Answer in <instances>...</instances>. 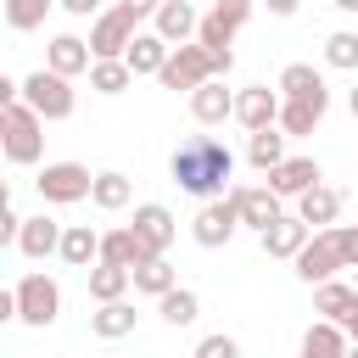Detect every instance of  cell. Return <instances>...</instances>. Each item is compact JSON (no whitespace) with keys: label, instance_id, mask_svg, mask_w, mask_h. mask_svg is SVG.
<instances>
[{"label":"cell","instance_id":"obj_13","mask_svg":"<svg viewBox=\"0 0 358 358\" xmlns=\"http://www.w3.org/2000/svg\"><path fill=\"white\" fill-rule=\"evenodd\" d=\"M151 257H157V252H151V241H145L134 224H123V229H106V235H101V263H117V268H129V274H134V268H145Z\"/></svg>","mask_w":358,"mask_h":358},{"label":"cell","instance_id":"obj_26","mask_svg":"<svg viewBox=\"0 0 358 358\" xmlns=\"http://www.w3.org/2000/svg\"><path fill=\"white\" fill-rule=\"evenodd\" d=\"M347 330L341 324H330V319H313L308 330H302V358H347Z\"/></svg>","mask_w":358,"mask_h":358},{"label":"cell","instance_id":"obj_25","mask_svg":"<svg viewBox=\"0 0 358 358\" xmlns=\"http://www.w3.org/2000/svg\"><path fill=\"white\" fill-rule=\"evenodd\" d=\"M67 268H95L101 263V229H90V224H67V235H62V252H56Z\"/></svg>","mask_w":358,"mask_h":358},{"label":"cell","instance_id":"obj_44","mask_svg":"<svg viewBox=\"0 0 358 358\" xmlns=\"http://www.w3.org/2000/svg\"><path fill=\"white\" fill-rule=\"evenodd\" d=\"M347 106H352V117H358V90H352V95H347Z\"/></svg>","mask_w":358,"mask_h":358},{"label":"cell","instance_id":"obj_12","mask_svg":"<svg viewBox=\"0 0 358 358\" xmlns=\"http://www.w3.org/2000/svg\"><path fill=\"white\" fill-rule=\"evenodd\" d=\"M280 106H285L280 90H268V84H246V90L235 95V123H241L246 134L274 129V123H280Z\"/></svg>","mask_w":358,"mask_h":358},{"label":"cell","instance_id":"obj_37","mask_svg":"<svg viewBox=\"0 0 358 358\" xmlns=\"http://www.w3.org/2000/svg\"><path fill=\"white\" fill-rule=\"evenodd\" d=\"M190 358H241V341H235V336H224V330H218V336H201V341H196V352H190Z\"/></svg>","mask_w":358,"mask_h":358},{"label":"cell","instance_id":"obj_1","mask_svg":"<svg viewBox=\"0 0 358 358\" xmlns=\"http://www.w3.org/2000/svg\"><path fill=\"white\" fill-rule=\"evenodd\" d=\"M168 173H173V185H179L185 196L218 201V196L235 190V185H229V179H235V151H229L218 134H190L185 145H173Z\"/></svg>","mask_w":358,"mask_h":358},{"label":"cell","instance_id":"obj_10","mask_svg":"<svg viewBox=\"0 0 358 358\" xmlns=\"http://www.w3.org/2000/svg\"><path fill=\"white\" fill-rule=\"evenodd\" d=\"M235 229H241V213H235V201H229V196L201 201V207H196V218H190V235H196V246H207V252L229 246V241H235Z\"/></svg>","mask_w":358,"mask_h":358},{"label":"cell","instance_id":"obj_43","mask_svg":"<svg viewBox=\"0 0 358 358\" xmlns=\"http://www.w3.org/2000/svg\"><path fill=\"white\" fill-rule=\"evenodd\" d=\"M330 6H336V11H358V0H330Z\"/></svg>","mask_w":358,"mask_h":358},{"label":"cell","instance_id":"obj_21","mask_svg":"<svg viewBox=\"0 0 358 358\" xmlns=\"http://www.w3.org/2000/svg\"><path fill=\"white\" fill-rule=\"evenodd\" d=\"M296 218L319 235V229H330L336 218H341V190L336 185H313L308 196H296Z\"/></svg>","mask_w":358,"mask_h":358},{"label":"cell","instance_id":"obj_29","mask_svg":"<svg viewBox=\"0 0 358 358\" xmlns=\"http://www.w3.org/2000/svg\"><path fill=\"white\" fill-rule=\"evenodd\" d=\"M285 140H291V134H285L280 123H274V129H257V134L246 140V162L263 168V173H274V168L285 162Z\"/></svg>","mask_w":358,"mask_h":358},{"label":"cell","instance_id":"obj_7","mask_svg":"<svg viewBox=\"0 0 358 358\" xmlns=\"http://www.w3.org/2000/svg\"><path fill=\"white\" fill-rule=\"evenodd\" d=\"M34 190H39L45 207H73V201H84L95 190V173L84 162H45L39 179H34Z\"/></svg>","mask_w":358,"mask_h":358},{"label":"cell","instance_id":"obj_24","mask_svg":"<svg viewBox=\"0 0 358 358\" xmlns=\"http://www.w3.org/2000/svg\"><path fill=\"white\" fill-rule=\"evenodd\" d=\"M313 313L330 319V324H347V319L358 313V285H347V280H324V285H313Z\"/></svg>","mask_w":358,"mask_h":358},{"label":"cell","instance_id":"obj_11","mask_svg":"<svg viewBox=\"0 0 358 358\" xmlns=\"http://www.w3.org/2000/svg\"><path fill=\"white\" fill-rule=\"evenodd\" d=\"M229 201H235V213H241V224L246 229H268V224H280L285 218V196H274L268 185H235L229 190Z\"/></svg>","mask_w":358,"mask_h":358},{"label":"cell","instance_id":"obj_34","mask_svg":"<svg viewBox=\"0 0 358 358\" xmlns=\"http://www.w3.org/2000/svg\"><path fill=\"white\" fill-rule=\"evenodd\" d=\"M129 84H134L129 62H95V67H90V90H95V95H123Z\"/></svg>","mask_w":358,"mask_h":358},{"label":"cell","instance_id":"obj_30","mask_svg":"<svg viewBox=\"0 0 358 358\" xmlns=\"http://www.w3.org/2000/svg\"><path fill=\"white\" fill-rule=\"evenodd\" d=\"M129 285H134V274L117 268V263H95V268H90V296H95V308H101V302H123Z\"/></svg>","mask_w":358,"mask_h":358},{"label":"cell","instance_id":"obj_23","mask_svg":"<svg viewBox=\"0 0 358 358\" xmlns=\"http://www.w3.org/2000/svg\"><path fill=\"white\" fill-rule=\"evenodd\" d=\"M308 241H313V229H308L296 213H285L280 224H268V229H263V252H268V257H291V263H296Z\"/></svg>","mask_w":358,"mask_h":358},{"label":"cell","instance_id":"obj_32","mask_svg":"<svg viewBox=\"0 0 358 358\" xmlns=\"http://www.w3.org/2000/svg\"><path fill=\"white\" fill-rule=\"evenodd\" d=\"M157 313H162L173 330H185V324H196V319H201V296H196L190 285H173L168 296H157Z\"/></svg>","mask_w":358,"mask_h":358},{"label":"cell","instance_id":"obj_45","mask_svg":"<svg viewBox=\"0 0 358 358\" xmlns=\"http://www.w3.org/2000/svg\"><path fill=\"white\" fill-rule=\"evenodd\" d=\"M347 358H358V347H347Z\"/></svg>","mask_w":358,"mask_h":358},{"label":"cell","instance_id":"obj_5","mask_svg":"<svg viewBox=\"0 0 358 358\" xmlns=\"http://www.w3.org/2000/svg\"><path fill=\"white\" fill-rule=\"evenodd\" d=\"M17 324H34V330H45V324H56L62 319V285L50 280V274H22L17 285Z\"/></svg>","mask_w":358,"mask_h":358},{"label":"cell","instance_id":"obj_18","mask_svg":"<svg viewBox=\"0 0 358 358\" xmlns=\"http://www.w3.org/2000/svg\"><path fill=\"white\" fill-rule=\"evenodd\" d=\"M324 112H330V90L302 95V101H285V106H280V129H285L291 140H308V134L324 123Z\"/></svg>","mask_w":358,"mask_h":358},{"label":"cell","instance_id":"obj_9","mask_svg":"<svg viewBox=\"0 0 358 358\" xmlns=\"http://www.w3.org/2000/svg\"><path fill=\"white\" fill-rule=\"evenodd\" d=\"M218 78V62L201 50V45H179L173 56H168V67H162V90H185V95H196L201 84H213Z\"/></svg>","mask_w":358,"mask_h":358},{"label":"cell","instance_id":"obj_28","mask_svg":"<svg viewBox=\"0 0 358 358\" xmlns=\"http://www.w3.org/2000/svg\"><path fill=\"white\" fill-rule=\"evenodd\" d=\"M274 90H280L285 101H302V95H319V90H330V84H324V73H319L313 62H285Z\"/></svg>","mask_w":358,"mask_h":358},{"label":"cell","instance_id":"obj_35","mask_svg":"<svg viewBox=\"0 0 358 358\" xmlns=\"http://www.w3.org/2000/svg\"><path fill=\"white\" fill-rule=\"evenodd\" d=\"M56 0H6V28H17V34H34L39 22H45V11H50Z\"/></svg>","mask_w":358,"mask_h":358},{"label":"cell","instance_id":"obj_36","mask_svg":"<svg viewBox=\"0 0 358 358\" xmlns=\"http://www.w3.org/2000/svg\"><path fill=\"white\" fill-rule=\"evenodd\" d=\"M324 62L341 67V73H352V67H358V34H347V28L324 34Z\"/></svg>","mask_w":358,"mask_h":358},{"label":"cell","instance_id":"obj_4","mask_svg":"<svg viewBox=\"0 0 358 358\" xmlns=\"http://www.w3.org/2000/svg\"><path fill=\"white\" fill-rule=\"evenodd\" d=\"M0 145H6V162H17V168L39 162V157H45V117H39L28 101L0 106Z\"/></svg>","mask_w":358,"mask_h":358},{"label":"cell","instance_id":"obj_20","mask_svg":"<svg viewBox=\"0 0 358 358\" xmlns=\"http://www.w3.org/2000/svg\"><path fill=\"white\" fill-rule=\"evenodd\" d=\"M190 117H196L201 129H218L224 117H235V90H224V78L201 84V90L190 95Z\"/></svg>","mask_w":358,"mask_h":358},{"label":"cell","instance_id":"obj_8","mask_svg":"<svg viewBox=\"0 0 358 358\" xmlns=\"http://www.w3.org/2000/svg\"><path fill=\"white\" fill-rule=\"evenodd\" d=\"M134 34H140V22H134L123 6H106V11L90 22V50H95V62H123L129 45H134Z\"/></svg>","mask_w":358,"mask_h":358},{"label":"cell","instance_id":"obj_15","mask_svg":"<svg viewBox=\"0 0 358 358\" xmlns=\"http://www.w3.org/2000/svg\"><path fill=\"white\" fill-rule=\"evenodd\" d=\"M151 28L179 50V45H196V28H201V11L190 0H162V11L151 17Z\"/></svg>","mask_w":358,"mask_h":358},{"label":"cell","instance_id":"obj_16","mask_svg":"<svg viewBox=\"0 0 358 358\" xmlns=\"http://www.w3.org/2000/svg\"><path fill=\"white\" fill-rule=\"evenodd\" d=\"M45 67L62 73V78H78V73L95 67V50H90V39H78V34H56V39L45 45Z\"/></svg>","mask_w":358,"mask_h":358},{"label":"cell","instance_id":"obj_3","mask_svg":"<svg viewBox=\"0 0 358 358\" xmlns=\"http://www.w3.org/2000/svg\"><path fill=\"white\" fill-rule=\"evenodd\" d=\"M252 6L257 0H213V11H201V28H196V45L218 62V78L235 67V50H229V39L252 22Z\"/></svg>","mask_w":358,"mask_h":358},{"label":"cell","instance_id":"obj_38","mask_svg":"<svg viewBox=\"0 0 358 358\" xmlns=\"http://www.w3.org/2000/svg\"><path fill=\"white\" fill-rule=\"evenodd\" d=\"M22 235V213L11 207V196H0V246H17Z\"/></svg>","mask_w":358,"mask_h":358},{"label":"cell","instance_id":"obj_40","mask_svg":"<svg viewBox=\"0 0 358 358\" xmlns=\"http://www.w3.org/2000/svg\"><path fill=\"white\" fill-rule=\"evenodd\" d=\"M117 6H123L134 22H145V17H157V11H162V0H117Z\"/></svg>","mask_w":358,"mask_h":358},{"label":"cell","instance_id":"obj_22","mask_svg":"<svg viewBox=\"0 0 358 358\" xmlns=\"http://www.w3.org/2000/svg\"><path fill=\"white\" fill-rule=\"evenodd\" d=\"M134 229L151 241L157 257H168V246H173V235H179V224H173V213H168L162 201H140V207H134Z\"/></svg>","mask_w":358,"mask_h":358},{"label":"cell","instance_id":"obj_27","mask_svg":"<svg viewBox=\"0 0 358 358\" xmlns=\"http://www.w3.org/2000/svg\"><path fill=\"white\" fill-rule=\"evenodd\" d=\"M134 319H140V313H134V302L123 296V302H101V308L90 313V330H95L101 341H117V336H134Z\"/></svg>","mask_w":358,"mask_h":358},{"label":"cell","instance_id":"obj_33","mask_svg":"<svg viewBox=\"0 0 358 358\" xmlns=\"http://www.w3.org/2000/svg\"><path fill=\"white\" fill-rule=\"evenodd\" d=\"M173 285H179V274H173L168 257H151L145 268H134V291H140V296H168Z\"/></svg>","mask_w":358,"mask_h":358},{"label":"cell","instance_id":"obj_6","mask_svg":"<svg viewBox=\"0 0 358 358\" xmlns=\"http://www.w3.org/2000/svg\"><path fill=\"white\" fill-rule=\"evenodd\" d=\"M22 101H28V106H34L45 123L73 117V106H78L73 78H62V73H50V67H39V73H28V78H22Z\"/></svg>","mask_w":358,"mask_h":358},{"label":"cell","instance_id":"obj_46","mask_svg":"<svg viewBox=\"0 0 358 358\" xmlns=\"http://www.w3.org/2000/svg\"><path fill=\"white\" fill-rule=\"evenodd\" d=\"M352 285H358V268H352Z\"/></svg>","mask_w":358,"mask_h":358},{"label":"cell","instance_id":"obj_2","mask_svg":"<svg viewBox=\"0 0 358 358\" xmlns=\"http://www.w3.org/2000/svg\"><path fill=\"white\" fill-rule=\"evenodd\" d=\"M341 268H358V224H330V229H319V235L302 246V257H296V280H308V285H324V280H336Z\"/></svg>","mask_w":358,"mask_h":358},{"label":"cell","instance_id":"obj_19","mask_svg":"<svg viewBox=\"0 0 358 358\" xmlns=\"http://www.w3.org/2000/svg\"><path fill=\"white\" fill-rule=\"evenodd\" d=\"M62 235H67V224H56L50 213H34V218H22V235H17V252L22 257H50V252H62Z\"/></svg>","mask_w":358,"mask_h":358},{"label":"cell","instance_id":"obj_17","mask_svg":"<svg viewBox=\"0 0 358 358\" xmlns=\"http://www.w3.org/2000/svg\"><path fill=\"white\" fill-rule=\"evenodd\" d=\"M168 56H173V45H168V39L157 34V28H140L123 62H129V73H134V78H162V67H168Z\"/></svg>","mask_w":358,"mask_h":358},{"label":"cell","instance_id":"obj_39","mask_svg":"<svg viewBox=\"0 0 358 358\" xmlns=\"http://www.w3.org/2000/svg\"><path fill=\"white\" fill-rule=\"evenodd\" d=\"M56 6H62V11H67V17H90V22H95V17H101V11H106V6H101V0H56Z\"/></svg>","mask_w":358,"mask_h":358},{"label":"cell","instance_id":"obj_31","mask_svg":"<svg viewBox=\"0 0 358 358\" xmlns=\"http://www.w3.org/2000/svg\"><path fill=\"white\" fill-rule=\"evenodd\" d=\"M90 201H95L101 213H117V207H129V201H134V185H129V173H117V168L95 173V190H90Z\"/></svg>","mask_w":358,"mask_h":358},{"label":"cell","instance_id":"obj_14","mask_svg":"<svg viewBox=\"0 0 358 358\" xmlns=\"http://www.w3.org/2000/svg\"><path fill=\"white\" fill-rule=\"evenodd\" d=\"M313 185H324V168H319L313 157H285V162L268 173V190H274V196H285V201L308 196Z\"/></svg>","mask_w":358,"mask_h":358},{"label":"cell","instance_id":"obj_42","mask_svg":"<svg viewBox=\"0 0 358 358\" xmlns=\"http://www.w3.org/2000/svg\"><path fill=\"white\" fill-rule=\"evenodd\" d=\"M341 330H347V341H352V347H358V313H352V319H347V324H341Z\"/></svg>","mask_w":358,"mask_h":358},{"label":"cell","instance_id":"obj_41","mask_svg":"<svg viewBox=\"0 0 358 358\" xmlns=\"http://www.w3.org/2000/svg\"><path fill=\"white\" fill-rule=\"evenodd\" d=\"M263 6H268L274 17H296V6H302V0H263Z\"/></svg>","mask_w":358,"mask_h":358}]
</instances>
